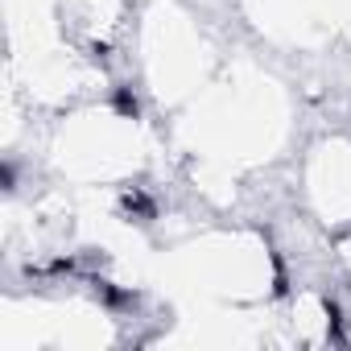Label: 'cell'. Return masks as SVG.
Instances as JSON below:
<instances>
[{
	"mask_svg": "<svg viewBox=\"0 0 351 351\" xmlns=\"http://www.w3.org/2000/svg\"><path fill=\"white\" fill-rule=\"evenodd\" d=\"M112 104H116V112H120V116H136V99H132L128 91H116V99H112Z\"/></svg>",
	"mask_w": 351,
	"mask_h": 351,
	"instance_id": "obj_2",
	"label": "cell"
},
{
	"mask_svg": "<svg viewBox=\"0 0 351 351\" xmlns=\"http://www.w3.org/2000/svg\"><path fill=\"white\" fill-rule=\"evenodd\" d=\"M124 211H128V215L136 211V215H145V219H149V215H153V203H149V199H141V195H124Z\"/></svg>",
	"mask_w": 351,
	"mask_h": 351,
	"instance_id": "obj_1",
	"label": "cell"
}]
</instances>
